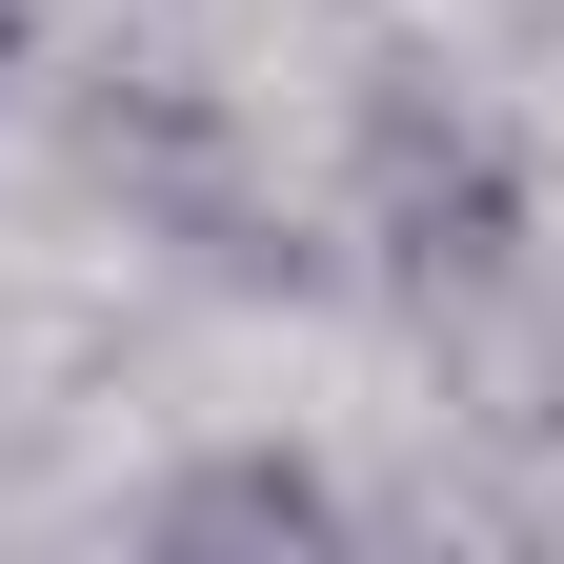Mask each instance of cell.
I'll return each instance as SVG.
<instances>
[{
  "label": "cell",
  "instance_id": "cell-1",
  "mask_svg": "<svg viewBox=\"0 0 564 564\" xmlns=\"http://www.w3.org/2000/svg\"><path fill=\"white\" fill-rule=\"evenodd\" d=\"M364 242L403 262V282H484L524 242V182H505V141L484 121H444V101H364Z\"/></svg>",
  "mask_w": 564,
  "mask_h": 564
},
{
  "label": "cell",
  "instance_id": "cell-3",
  "mask_svg": "<svg viewBox=\"0 0 564 564\" xmlns=\"http://www.w3.org/2000/svg\"><path fill=\"white\" fill-rule=\"evenodd\" d=\"M0 61H21V0H0Z\"/></svg>",
  "mask_w": 564,
  "mask_h": 564
},
{
  "label": "cell",
  "instance_id": "cell-2",
  "mask_svg": "<svg viewBox=\"0 0 564 564\" xmlns=\"http://www.w3.org/2000/svg\"><path fill=\"white\" fill-rule=\"evenodd\" d=\"M141 544H162V564H323L343 544V484L303 444H202L162 505H141Z\"/></svg>",
  "mask_w": 564,
  "mask_h": 564
}]
</instances>
